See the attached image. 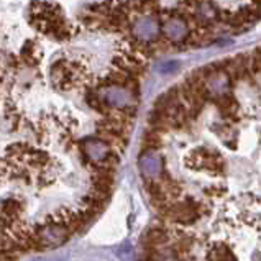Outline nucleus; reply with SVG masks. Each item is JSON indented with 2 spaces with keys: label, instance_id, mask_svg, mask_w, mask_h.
I'll return each mask as SVG.
<instances>
[{
  "label": "nucleus",
  "instance_id": "6e6552de",
  "mask_svg": "<svg viewBox=\"0 0 261 261\" xmlns=\"http://www.w3.org/2000/svg\"><path fill=\"white\" fill-rule=\"evenodd\" d=\"M21 211H23V204L18 199H7L0 205V214L9 217L10 220H20Z\"/></svg>",
  "mask_w": 261,
  "mask_h": 261
},
{
  "label": "nucleus",
  "instance_id": "0eeeda50",
  "mask_svg": "<svg viewBox=\"0 0 261 261\" xmlns=\"http://www.w3.org/2000/svg\"><path fill=\"white\" fill-rule=\"evenodd\" d=\"M169 242V232L165 227H151L143 235V245L150 250H154L158 247H163Z\"/></svg>",
  "mask_w": 261,
  "mask_h": 261
},
{
  "label": "nucleus",
  "instance_id": "39448f33",
  "mask_svg": "<svg viewBox=\"0 0 261 261\" xmlns=\"http://www.w3.org/2000/svg\"><path fill=\"white\" fill-rule=\"evenodd\" d=\"M140 169L145 177H160L163 173V160L156 151H141Z\"/></svg>",
  "mask_w": 261,
  "mask_h": 261
},
{
  "label": "nucleus",
  "instance_id": "9b49d317",
  "mask_svg": "<svg viewBox=\"0 0 261 261\" xmlns=\"http://www.w3.org/2000/svg\"><path fill=\"white\" fill-rule=\"evenodd\" d=\"M238 13H240V17L243 18V21L247 23L248 27L253 25L255 21H258L261 18V10L258 7H255L253 4H248V5H243L242 9H238Z\"/></svg>",
  "mask_w": 261,
  "mask_h": 261
},
{
  "label": "nucleus",
  "instance_id": "f03ea898",
  "mask_svg": "<svg viewBox=\"0 0 261 261\" xmlns=\"http://www.w3.org/2000/svg\"><path fill=\"white\" fill-rule=\"evenodd\" d=\"M189 166L194 169H205L211 171V174H222L225 165H223L222 156L215 150H208V148H199L194 150L188 158Z\"/></svg>",
  "mask_w": 261,
  "mask_h": 261
},
{
  "label": "nucleus",
  "instance_id": "ddd939ff",
  "mask_svg": "<svg viewBox=\"0 0 261 261\" xmlns=\"http://www.w3.org/2000/svg\"><path fill=\"white\" fill-rule=\"evenodd\" d=\"M251 4L255 7H258V9L261 10V0H251Z\"/></svg>",
  "mask_w": 261,
  "mask_h": 261
},
{
  "label": "nucleus",
  "instance_id": "1a4fd4ad",
  "mask_svg": "<svg viewBox=\"0 0 261 261\" xmlns=\"http://www.w3.org/2000/svg\"><path fill=\"white\" fill-rule=\"evenodd\" d=\"M161 145H163V133L154 132L151 128L145 132L143 140H141L143 151H156V150H160Z\"/></svg>",
  "mask_w": 261,
  "mask_h": 261
},
{
  "label": "nucleus",
  "instance_id": "9d476101",
  "mask_svg": "<svg viewBox=\"0 0 261 261\" xmlns=\"http://www.w3.org/2000/svg\"><path fill=\"white\" fill-rule=\"evenodd\" d=\"M208 261H237V258L228 247L219 243L208 251Z\"/></svg>",
  "mask_w": 261,
  "mask_h": 261
},
{
  "label": "nucleus",
  "instance_id": "423d86ee",
  "mask_svg": "<svg viewBox=\"0 0 261 261\" xmlns=\"http://www.w3.org/2000/svg\"><path fill=\"white\" fill-rule=\"evenodd\" d=\"M212 100L215 102V106L219 107L220 114L223 117H227V118H237V115H238V102L235 100V97L230 94V92L215 95Z\"/></svg>",
  "mask_w": 261,
  "mask_h": 261
},
{
  "label": "nucleus",
  "instance_id": "f257e3e1",
  "mask_svg": "<svg viewBox=\"0 0 261 261\" xmlns=\"http://www.w3.org/2000/svg\"><path fill=\"white\" fill-rule=\"evenodd\" d=\"M207 208L197 202V200H194L192 197L186 199V200H176L169 205L168 211L163 214V217H166L168 220L174 222V223H179V225H189V223H194L196 220L200 219V215H202Z\"/></svg>",
  "mask_w": 261,
  "mask_h": 261
},
{
  "label": "nucleus",
  "instance_id": "7ed1b4c3",
  "mask_svg": "<svg viewBox=\"0 0 261 261\" xmlns=\"http://www.w3.org/2000/svg\"><path fill=\"white\" fill-rule=\"evenodd\" d=\"M110 146L103 140L97 138H86L81 143V153H83V160L86 165L91 168L92 165H102L110 154Z\"/></svg>",
  "mask_w": 261,
  "mask_h": 261
},
{
  "label": "nucleus",
  "instance_id": "20e7f679",
  "mask_svg": "<svg viewBox=\"0 0 261 261\" xmlns=\"http://www.w3.org/2000/svg\"><path fill=\"white\" fill-rule=\"evenodd\" d=\"M36 235L40 238V243L43 248L48 247H58V245L64 243L68 240L71 232L63 225H56V223H46L41 228L36 230Z\"/></svg>",
  "mask_w": 261,
  "mask_h": 261
},
{
  "label": "nucleus",
  "instance_id": "f8f14e48",
  "mask_svg": "<svg viewBox=\"0 0 261 261\" xmlns=\"http://www.w3.org/2000/svg\"><path fill=\"white\" fill-rule=\"evenodd\" d=\"M204 4H212V0H179V7H182V9H191L194 10L196 7H200Z\"/></svg>",
  "mask_w": 261,
  "mask_h": 261
}]
</instances>
